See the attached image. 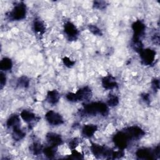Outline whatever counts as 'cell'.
Returning a JSON list of instances; mask_svg holds the SVG:
<instances>
[{
    "instance_id": "32",
    "label": "cell",
    "mask_w": 160,
    "mask_h": 160,
    "mask_svg": "<svg viewBox=\"0 0 160 160\" xmlns=\"http://www.w3.org/2000/svg\"><path fill=\"white\" fill-rule=\"evenodd\" d=\"M6 84V77L5 74L1 72L0 73V88L2 89Z\"/></svg>"
},
{
    "instance_id": "11",
    "label": "cell",
    "mask_w": 160,
    "mask_h": 160,
    "mask_svg": "<svg viewBox=\"0 0 160 160\" xmlns=\"http://www.w3.org/2000/svg\"><path fill=\"white\" fill-rule=\"evenodd\" d=\"M45 118L48 123L52 126H59L64 123L62 116L52 110H50L46 113Z\"/></svg>"
},
{
    "instance_id": "8",
    "label": "cell",
    "mask_w": 160,
    "mask_h": 160,
    "mask_svg": "<svg viewBox=\"0 0 160 160\" xmlns=\"http://www.w3.org/2000/svg\"><path fill=\"white\" fill-rule=\"evenodd\" d=\"M139 54L141 62L145 66L151 65L155 60L156 51L153 49L149 48L143 49Z\"/></svg>"
},
{
    "instance_id": "24",
    "label": "cell",
    "mask_w": 160,
    "mask_h": 160,
    "mask_svg": "<svg viewBox=\"0 0 160 160\" xmlns=\"http://www.w3.org/2000/svg\"><path fill=\"white\" fill-rule=\"evenodd\" d=\"M119 102V98L114 94H109L107 101V105L110 107L116 106Z\"/></svg>"
},
{
    "instance_id": "23",
    "label": "cell",
    "mask_w": 160,
    "mask_h": 160,
    "mask_svg": "<svg viewBox=\"0 0 160 160\" xmlns=\"http://www.w3.org/2000/svg\"><path fill=\"white\" fill-rule=\"evenodd\" d=\"M29 82H30V80L27 76H22L18 79L16 84L19 88H28L29 86Z\"/></svg>"
},
{
    "instance_id": "2",
    "label": "cell",
    "mask_w": 160,
    "mask_h": 160,
    "mask_svg": "<svg viewBox=\"0 0 160 160\" xmlns=\"http://www.w3.org/2000/svg\"><path fill=\"white\" fill-rule=\"evenodd\" d=\"M92 96V92L90 88L85 86L77 90L76 92H69L66 94V99L70 102H78L82 101H88Z\"/></svg>"
},
{
    "instance_id": "1",
    "label": "cell",
    "mask_w": 160,
    "mask_h": 160,
    "mask_svg": "<svg viewBox=\"0 0 160 160\" xmlns=\"http://www.w3.org/2000/svg\"><path fill=\"white\" fill-rule=\"evenodd\" d=\"M108 113L109 110L107 104L100 101L85 104L82 109L79 111V114L81 116H92L97 114L106 116Z\"/></svg>"
},
{
    "instance_id": "31",
    "label": "cell",
    "mask_w": 160,
    "mask_h": 160,
    "mask_svg": "<svg viewBox=\"0 0 160 160\" xmlns=\"http://www.w3.org/2000/svg\"><path fill=\"white\" fill-rule=\"evenodd\" d=\"M151 86L154 91H158L159 89V80L157 78H154L151 81Z\"/></svg>"
},
{
    "instance_id": "29",
    "label": "cell",
    "mask_w": 160,
    "mask_h": 160,
    "mask_svg": "<svg viewBox=\"0 0 160 160\" xmlns=\"http://www.w3.org/2000/svg\"><path fill=\"white\" fill-rule=\"evenodd\" d=\"M79 143V139L77 138H74L72 139H71V141H69V148L72 150V149H74L76 148V147L78 146Z\"/></svg>"
},
{
    "instance_id": "22",
    "label": "cell",
    "mask_w": 160,
    "mask_h": 160,
    "mask_svg": "<svg viewBox=\"0 0 160 160\" xmlns=\"http://www.w3.org/2000/svg\"><path fill=\"white\" fill-rule=\"evenodd\" d=\"M57 147H54L52 146H46L45 148H43V151H42V153L44 154V156L49 158V159H51L53 158L54 157V156L56 155V151H57Z\"/></svg>"
},
{
    "instance_id": "33",
    "label": "cell",
    "mask_w": 160,
    "mask_h": 160,
    "mask_svg": "<svg viewBox=\"0 0 160 160\" xmlns=\"http://www.w3.org/2000/svg\"><path fill=\"white\" fill-rule=\"evenodd\" d=\"M141 98L142 100L148 105H149L150 104V98H149V95L148 93H142L141 94Z\"/></svg>"
},
{
    "instance_id": "15",
    "label": "cell",
    "mask_w": 160,
    "mask_h": 160,
    "mask_svg": "<svg viewBox=\"0 0 160 160\" xmlns=\"http://www.w3.org/2000/svg\"><path fill=\"white\" fill-rule=\"evenodd\" d=\"M60 99V94L59 92L56 90H51L47 92L46 97V101L51 105H55L56 104Z\"/></svg>"
},
{
    "instance_id": "30",
    "label": "cell",
    "mask_w": 160,
    "mask_h": 160,
    "mask_svg": "<svg viewBox=\"0 0 160 160\" xmlns=\"http://www.w3.org/2000/svg\"><path fill=\"white\" fill-rule=\"evenodd\" d=\"M71 158L73 159H83V154L76 150V149L71 150Z\"/></svg>"
},
{
    "instance_id": "3",
    "label": "cell",
    "mask_w": 160,
    "mask_h": 160,
    "mask_svg": "<svg viewBox=\"0 0 160 160\" xmlns=\"http://www.w3.org/2000/svg\"><path fill=\"white\" fill-rule=\"evenodd\" d=\"M27 14V7L23 2H19L14 5L12 9L7 12L6 18L11 21H20L24 19Z\"/></svg>"
},
{
    "instance_id": "19",
    "label": "cell",
    "mask_w": 160,
    "mask_h": 160,
    "mask_svg": "<svg viewBox=\"0 0 160 160\" xmlns=\"http://www.w3.org/2000/svg\"><path fill=\"white\" fill-rule=\"evenodd\" d=\"M26 136V133L20 128V126L12 128V138L16 141L22 139Z\"/></svg>"
},
{
    "instance_id": "21",
    "label": "cell",
    "mask_w": 160,
    "mask_h": 160,
    "mask_svg": "<svg viewBox=\"0 0 160 160\" xmlns=\"http://www.w3.org/2000/svg\"><path fill=\"white\" fill-rule=\"evenodd\" d=\"M43 148H44L41 144L38 142H34L30 145L29 151L33 155L38 156L42 152Z\"/></svg>"
},
{
    "instance_id": "4",
    "label": "cell",
    "mask_w": 160,
    "mask_h": 160,
    "mask_svg": "<svg viewBox=\"0 0 160 160\" xmlns=\"http://www.w3.org/2000/svg\"><path fill=\"white\" fill-rule=\"evenodd\" d=\"M160 149L159 146L158 145L154 149L143 148H140L136 152V155L138 159H154L159 157Z\"/></svg>"
},
{
    "instance_id": "9",
    "label": "cell",
    "mask_w": 160,
    "mask_h": 160,
    "mask_svg": "<svg viewBox=\"0 0 160 160\" xmlns=\"http://www.w3.org/2000/svg\"><path fill=\"white\" fill-rule=\"evenodd\" d=\"M132 29L133 32L132 40H141L145 34L146 26L141 20H137L132 24Z\"/></svg>"
},
{
    "instance_id": "5",
    "label": "cell",
    "mask_w": 160,
    "mask_h": 160,
    "mask_svg": "<svg viewBox=\"0 0 160 160\" xmlns=\"http://www.w3.org/2000/svg\"><path fill=\"white\" fill-rule=\"evenodd\" d=\"M90 148L93 155L97 158L103 157L106 159H112V155L114 151L105 146L91 143Z\"/></svg>"
},
{
    "instance_id": "17",
    "label": "cell",
    "mask_w": 160,
    "mask_h": 160,
    "mask_svg": "<svg viewBox=\"0 0 160 160\" xmlns=\"http://www.w3.org/2000/svg\"><path fill=\"white\" fill-rule=\"evenodd\" d=\"M32 28L34 31L39 35H42L46 31V26L44 22L38 18H36L33 21Z\"/></svg>"
},
{
    "instance_id": "13",
    "label": "cell",
    "mask_w": 160,
    "mask_h": 160,
    "mask_svg": "<svg viewBox=\"0 0 160 160\" xmlns=\"http://www.w3.org/2000/svg\"><path fill=\"white\" fill-rule=\"evenodd\" d=\"M46 139L49 145L58 147L59 145L62 144L63 140L60 134H58L55 132H48L46 135Z\"/></svg>"
},
{
    "instance_id": "34",
    "label": "cell",
    "mask_w": 160,
    "mask_h": 160,
    "mask_svg": "<svg viewBox=\"0 0 160 160\" xmlns=\"http://www.w3.org/2000/svg\"><path fill=\"white\" fill-rule=\"evenodd\" d=\"M152 41L157 44H159V34H155L153 37L152 38Z\"/></svg>"
},
{
    "instance_id": "14",
    "label": "cell",
    "mask_w": 160,
    "mask_h": 160,
    "mask_svg": "<svg viewBox=\"0 0 160 160\" xmlns=\"http://www.w3.org/2000/svg\"><path fill=\"white\" fill-rule=\"evenodd\" d=\"M20 117L25 122L29 124H32V123L38 121L40 119V118L37 116L34 113L26 109H24L21 112Z\"/></svg>"
},
{
    "instance_id": "20",
    "label": "cell",
    "mask_w": 160,
    "mask_h": 160,
    "mask_svg": "<svg viewBox=\"0 0 160 160\" xmlns=\"http://www.w3.org/2000/svg\"><path fill=\"white\" fill-rule=\"evenodd\" d=\"M12 61L9 58H4L0 61V69L1 71H8L12 69Z\"/></svg>"
},
{
    "instance_id": "6",
    "label": "cell",
    "mask_w": 160,
    "mask_h": 160,
    "mask_svg": "<svg viewBox=\"0 0 160 160\" xmlns=\"http://www.w3.org/2000/svg\"><path fill=\"white\" fill-rule=\"evenodd\" d=\"M112 141L115 146L121 150L126 149L129 144V142L131 141L126 132L122 130L118 132L115 134L112 138Z\"/></svg>"
},
{
    "instance_id": "10",
    "label": "cell",
    "mask_w": 160,
    "mask_h": 160,
    "mask_svg": "<svg viewBox=\"0 0 160 160\" xmlns=\"http://www.w3.org/2000/svg\"><path fill=\"white\" fill-rule=\"evenodd\" d=\"M64 32L69 41H76L78 39L79 31L71 21H66L64 24Z\"/></svg>"
},
{
    "instance_id": "26",
    "label": "cell",
    "mask_w": 160,
    "mask_h": 160,
    "mask_svg": "<svg viewBox=\"0 0 160 160\" xmlns=\"http://www.w3.org/2000/svg\"><path fill=\"white\" fill-rule=\"evenodd\" d=\"M93 8L96 9L102 10L106 8L108 4L106 1H94L93 2Z\"/></svg>"
},
{
    "instance_id": "7",
    "label": "cell",
    "mask_w": 160,
    "mask_h": 160,
    "mask_svg": "<svg viewBox=\"0 0 160 160\" xmlns=\"http://www.w3.org/2000/svg\"><path fill=\"white\" fill-rule=\"evenodd\" d=\"M128 135L130 140H138L143 137L145 131L138 126H131L126 128L123 130Z\"/></svg>"
},
{
    "instance_id": "12",
    "label": "cell",
    "mask_w": 160,
    "mask_h": 160,
    "mask_svg": "<svg viewBox=\"0 0 160 160\" xmlns=\"http://www.w3.org/2000/svg\"><path fill=\"white\" fill-rule=\"evenodd\" d=\"M102 86L105 89H113L118 88V84L116 80V78L111 74H108L104 76L101 80Z\"/></svg>"
},
{
    "instance_id": "16",
    "label": "cell",
    "mask_w": 160,
    "mask_h": 160,
    "mask_svg": "<svg viewBox=\"0 0 160 160\" xmlns=\"http://www.w3.org/2000/svg\"><path fill=\"white\" fill-rule=\"evenodd\" d=\"M98 130V126L95 124H88L82 128V135L86 138H91Z\"/></svg>"
},
{
    "instance_id": "18",
    "label": "cell",
    "mask_w": 160,
    "mask_h": 160,
    "mask_svg": "<svg viewBox=\"0 0 160 160\" xmlns=\"http://www.w3.org/2000/svg\"><path fill=\"white\" fill-rule=\"evenodd\" d=\"M21 121L19 115L14 114L11 115L6 121V126L8 128H14L20 126Z\"/></svg>"
},
{
    "instance_id": "25",
    "label": "cell",
    "mask_w": 160,
    "mask_h": 160,
    "mask_svg": "<svg viewBox=\"0 0 160 160\" xmlns=\"http://www.w3.org/2000/svg\"><path fill=\"white\" fill-rule=\"evenodd\" d=\"M132 48L133 49L139 53L144 48H143V44L141 40H132Z\"/></svg>"
},
{
    "instance_id": "28",
    "label": "cell",
    "mask_w": 160,
    "mask_h": 160,
    "mask_svg": "<svg viewBox=\"0 0 160 160\" xmlns=\"http://www.w3.org/2000/svg\"><path fill=\"white\" fill-rule=\"evenodd\" d=\"M62 62H63L64 65L65 66H66L67 68H72L75 64V61H74L71 60L69 58L66 57V56L62 58Z\"/></svg>"
},
{
    "instance_id": "27",
    "label": "cell",
    "mask_w": 160,
    "mask_h": 160,
    "mask_svg": "<svg viewBox=\"0 0 160 160\" xmlns=\"http://www.w3.org/2000/svg\"><path fill=\"white\" fill-rule=\"evenodd\" d=\"M88 29L89 31L93 34L94 35L96 36H102V31L96 25H93V24H89L88 26Z\"/></svg>"
}]
</instances>
